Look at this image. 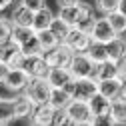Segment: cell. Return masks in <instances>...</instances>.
<instances>
[{"instance_id":"obj_1","label":"cell","mask_w":126,"mask_h":126,"mask_svg":"<svg viewBox=\"0 0 126 126\" xmlns=\"http://www.w3.org/2000/svg\"><path fill=\"white\" fill-rule=\"evenodd\" d=\"M72 100H84L90 102L94 96L98 94V80L94 76H86V78H74L72 84L68 86Z\"/></svg>"},{"instance_id":"obj_2","label":"cell","mask_w":126,"mask_h":126,"mask_svg":"<svg viewBox=\"0 0 126 126\" xmlns=\"http://www.w3.org/2000/svg\"><path fill=\"white\" fill-rule=\"evenodd\" d=\"M66 110H68V114H70L72 126H94V112H92L90 102L72 100Z\"/></svg>"},{"instance_id":"obj_3","label":"cell","mask_w":126,"mask_h":126,"mask_svg":"<svg viewBox=\"0 0 126 126\" xmlns=\"http://www.w3.org/2000/svg\"><path fill=\"white\" fill-rule=\"evenodd\" d=\"M74 54H76V52L70 48L68 44L60 42L56 48L44 52V58H46V62H48L50 68H54V66H58V68H68L70 62H72V58H74Z\"/></svg>"},{"instance_id":"obj_4","label":"cell","mask_w":126,"mask_h":126,"mask_svg":"<svg viewBox=\"0 0 126 126\" xmlns=\"http://www.w3.org/2000/svg\"><path fill=\"white\" fill-rule=\"evenodd\" d=\"M36 104H46L50 102V94H52V84L48 82V78H32L24 90Z\"/></svg>"},{"instance_id":"obj_5","label":"cell","mask_w":126,"mask_h":126,"mask_svg":"<svg viewBox=\"0 0 126 126\" xmlns=\"http://www.w3.org/2000/svg\"><path fill=\"white\" fill-rule=\"evenodd\" d=\"M30 74L24 70V68H10V72H8V76H6V80L2 82V86L8 90V92H14V94H20V92H24L26 88H28V84H30Z\"/></svg>"},{"instance_id":"obj_6","label":"cell","mask_w":126,"mask_h":126,"mask_svg":"<svg viewBox=\"0 0 126 126\" xmlns=\"http://www.w3.org/2000/svg\"><path fill=\"white\" fill-rule=\"evenodd\" d=\"M24 50H22V46L16 42V40H8L4 44H0V60L6 62V64L10 68H18L22 64V60H24Z\"/></svg>"},{"instance_id":"obj_7","label":"cell","mask_w":126,"mask_h":126,"mask_svg":"<svg viewBox=\"0 0 126 126\" xmlns=\"http://www.w3.org/2000/svg\"><path fill=\"white\" fill-rule=\"evenodd\" d=\"M20 68H24L30 78H46L50 72V66L48 62H46L44 54H30V56H24Z\"/></svg>"},{"instance_id":"obj_8","label":"cell","mask_w":126,"mask_h":126,"mask_svg":"<svg viewBox=\"0 0 126 126\" xmlns=\"http://www.w3.org/2000/svg\"><path fill=\"white\" fill-rule=\"evenodd\" d=\"M90 36H92L94 42H102V44H108L114 38H118V34L114 32V28H112V24H110L106 14H102V16L96 18V22H94V26L90 30Z\"/></svg>"},{"instance_id":"obj_9","label":"cell","mask_w":126,"mask_h":126,"mask_svg":"<svg viewBox=\"0 0 126 126\" xmlns=\"http://www.w3.org/2000/svg\"><path fill=\"white\" fill-rule=\"evenodd\" d=\"M64 44H68L74 52H86L90 48V44H92V36H90L88 30L72 26L70 32H68V36H66V40H64Z\"/></svg>"},{"instance_id":"obj_10","label":"cell","mask_w":126,"mask_h":126,"mask_svg":"<svg viewBox=\"0 0 126 126\" xmlns=\"http://www.w3.org/2000/svg\"><path fill=\"white\" fill-rule=\"evenodd\" d=\"M94 66L96 64L90 60V56L86 52H76L72 62H70V66H68V70L72 72L74 78H86V76L94 74Z\"/></svg>"},{"instance_id":"obj_11","label":"cell","mask_w":126,"mask_h":126,"mask_svg":"<svg viewBox=\"0 0 126 126\" xmlns=\"http://www.w3.org/2000/svg\"><path fill=\"white\" fill-rule=\"evenodd\" d=\"M96 6L94 4H88L86 0H78V20H76V26L82 28V30H92L94 22H96Z\"/></svg>"},{"instance_id":"obj_12","label":"cell","mask_w":126,"mask_h":126,"mask_svg":"<svg viewBox=\"0 0 126 126\" xmlns=\"http://www.w3.org/2000/svg\"><path fill=\"white\" fill-rule=\"evenodd\" d=\"M54 112H56V108H54L50 102H46V104H36V108H34V112H32V116H30L28 122L34 124V126H52Z\"/></svg>"},{"instance_id":"obj_13","label":"cell","mask_w":126,"mask_h":126,"mask_svg":"<svg viewBox=\"0 0 126 126\" xmlns=\"http://www.w3.org/2000/svg\"><path fill=\"white\" fill-rule=\"evenodd\" d=\"M36 108V102L28 96L26 92H20L16 98H14V112H16V120H30Z\"/></svg>"},{"instance_id":"obj_14","label":"cell","mask_w":126,"mask_h":126,"mask_svg":"<svg viewBox=\"0 0 126 126\" xmlns=\"http://www.w3.org/2000/svg\"><path fill=\"white\" fill-rule=\"evenodd\" d=\"M122 78L120 76H112V78H104V80H98V92L102 96L114 100L120 96V90H122Z\"/></svg>"},{"instance_id":"obj_15","label":"cell","mask_w":126,"mask_h":126,"mask_svg":"<svg viewBox=\"0 0 126 126\" xmlns=\"http://www.w3.org/2000/svg\"><path fill=\"white\" fill-rule=\"evenodd\" d=\"M46 78H48V82L52 84V88H68L72 84V80H74V76H72V72L68 68H58V66L50 68V72H48Z\"/></svg>"},{"instance_id":"obj_16","label":"cell","mask_w":126,"mask_h":126,"mask_svg":"<svg viewBox=\"0 0 126 126\" xmlns=\"http://www.w3.org/2000/svg\"><path fill=\"white\" fill-rule=\"evenodd\" d=\"M10 22L14 24V26H32V22H34V12L30 10V8H26L24 4H16L12 8V14H10Z\"/></svg>"},{"instance_id":"obj_17","label":"cell","mask_w":126,"mask_h":126,"mask_svg":"<svg viewBox=\"0 0 126 126\" xmlns=\"http://www.w3.org/2000/svg\"><path fill=\"white\" fill-rule=\"evenodd\" d=\"M54 18H56V14H54L48 6H44V8H40V10H36V12H34V22H32V28L36 30V32H40V30H48V28L52 26Z\"/></svg>"},{"instance_id":"obj_18","label":"cell","mask_w":126,"mask_h":126,"mask_svg":"<svg viewBox=\"0 0 126 126\" xmlns=\"http://www.w3.org/2000/svg\"><path fill=\"white\" fill-rule=\"evenodd\" d=\"M12 122H16L14 98H0V126H6Z\"/></svg>"},{"instance_id":"obj_19","label":"cell","mask_w":126,"mask_h":126,"mask_svg":"<svg viewBox=\"0 0 126 126\" xmlns=\"http://www.w3.org/2000/svg\"><path fill=\"white\" fill-rule=\"evenodd\" d=\"M72 102V94L68 88H52V94H50V104L56 108V110H62V108H68V104Z\"/></svg>"},{"instance_id":"obj_20","label":"cell","mask_w":126,"mask_h":126,"mask_svg":"<svg viewBox=\"0 0 126 126\" xmlns=\"http://www.w3.org/2000/svg\"><path fill=\"white\" fill-rule=\"evenodd\" d=\"M96 80H104V78H112V76H118V66L114 60H104L100 64L94 66V74H92Z\"/></svg>"},{"instance_id":"obj_21","label":"cell","mask_w":126,"mask_h":126,"mask_svg":"<svg viewBox=\"0 0 126 126\" xmlns=\"http://www.w3.org/2000/svg\"><path fill=\"white\" fill-rule=\"evenodd\" d=\"M90 106H92V112L94 116H110V110H112V100L102 96L98 92L96 96L90 100Z\"/></svg>"},{"instance_id":"obj_22","label":"cell","mask_w":126,"mask_h":126,"mask_svg":"<svg viewBox=\"0 0 126 126\" xmlns=\"http://www.w3.org/2000/svg\"><path fill=\"white\" fill-rule=\"evenodd\" d=\"M86 54L90 56V60L94 62V64H100V62H104V60H110L108 58V46L102 44V42H94L92 40V44L86 50Z\"/></svg>"},{"instance_id":"obj_23","label":"cell","mask_w":126,"mask_h":126,"mask_svg":"<svg viewBox=\"0 0 126 126\" xmlns=\"http://www.w3.org/2000/svg\"><path fill=\"white\" fill-rule=\"evenodd\" d=\"M110 116H112L114 124H126V100L122 96L112 100V110H110Z\"/></svg>"},{"instance_id":"obj_24","label":"cell","mask_w":126,"mask_h":126,"mask_svg":"<svg viewBox=\"0 0 126 126\" xmlns=\"http://www.w3.org/2000/svg\"><path fill=\"white\" fill-rule=\"evenodd\" d=\"M56 16L62 18V20H64L66 24H70V26H76V20H78V2L66 4V6H58Z\"/></svg>"},{"instance_id":"obj_25","label":"cell","mask_w":126,"mask_h":126,"mask_svg":"<svg viewBox=\"0 0 126 126\" xmlns=\"http://www.w3.org/2000/svg\"><path fill=\"white\" fill-rule=\"evenodd\" d=\"M36 34H38V42L42 46V52H48V50L56 48V46L60 44V40L56 38V34L52 32L50 28L48 30H40V32H36Z\"/></svg>"},{"instance_id":"obj_26","label":"cell","mask_w":126,"mask_h":126,"mask_svg":"<svg viewBox=\"0 0 126 126\" xmlns=\"http://www.w3.org/2000/svg\"><path fill=\"white\" fill-rule=\"evenodd\" d=\"M106 46H108V58L116 62V60L126 52V36H118V38H114L112 42H108Z\"/></svg>"},{"instance_id":"obj_27","label":"cell","mask_w":126,"mask_h":126,"mask_svg":"<svg viewBox=\"0 0 126 126\" xmlns=\"http://www.w3.org/2000/svg\"><path fill=\"white\" fill-rule=\"evenodd\" d=\"M106 16H108L110 24H112L114 32H116L118 36H126V16H124V14H122L120 10H114V12L106 14Z\"/></svg>"},{"instance_id":"obj_28","label":"cell","mask_w":126,"mask_h":126,"mask_svg":"<svg viewBox=\"0 0 126 126\" xmlns=\"http://www.w3.org/2000/svg\"><path fill=\"white\" fill-rule=\"evenodd\" d=\"M34 34H36V30H34L32 26H14V30H12V38L16 40L20 46H22L24 42H28Z\"/></svg>"},{"instance_id":"obj_29","label":"cell","mask_w":126,"mask_h":126,"mask_svg":"<svg viewBox=\"0 0 126 126\" xmlns=\"http://www.w3.org/2000/svg\"><path fill=\"white\" fill-rule=\"evenodd\" d=\"M70 24H66L64 20H62V18H54V22H52V26H50V30H52V32L56 34V38L60 40V42H64L66 40V36H68V32H70Z\"/></svg>"},{"instance_id":"obj_30","label":"cell","mask_w":126,"mask_h":126,"mask_svg":"<svg viewBox=\"0 0 126 126\" xmlns=\"http://www.w3.org/2000/svg\"><path fill=\"white\" fill-rule=\"evenodd\" d=\"M12 30H14V24L10 22V18L0 16V44L12 40Z\"/></svg>"},{"instance_id":"obj_31","label":"cell","mask_w":126,"mask_h":126,"mask_svg":"<svg viewBox=\"0 0 126 126\" xmlns=\"http://www.w3.org/2000/svg\"><path fill=\"white\" fill-rule=\"evenodd\" d=\"M94 6L100 14H110V12L118 10L120 0H94Z\"/></svg>"},{"instance_id":"obj_32","label":"cell","mask_w":126,"mask_h":126,"mask_svg":"<svg viewBox=\"0 0 126 126\" xmlns=\"http://www.w3.org/2000/svg\"><path fill=\"white\" fill-rule=\"evenodd\" d=\"M22 50H24L26 56H30V54H44V52H42V46H40V42H38V34H34L28 42H24V44H22Z\"/></svg>"},{"instance_id":"obj_33","label":"cell","mask_w":126,"mask_h":126,"mask_svg":"<svg viewBox=\"0 0 126 126\" xmlns=\"http://www.w3.org/2000/svg\"><path fill=\"white\" fill-rule=\"evenodd\" d=\"M52 126H72V120H70V114H68V110H66V108L56 110V112H54Z\"/></svg>"},{"instance_id":"obj_34","label":"cell","mask_w":126,"mask_h":126,"mask_svg":"<svg viewBox=\"0 0 126 126\" xmlns=\"http://www.w3.org/2000/svg\"><path fill=\"white\" fill-rule=\"evenodd\" d=\"M20 4H24L26 8H30L32 12H36V10H40V8L46 6V0H20Z\"/></svg>"},{"instance_id":"obj_35","label":"cell","mask_w":126,"mask_h":126,"mask_svg":"<svg viewBox=\"0 0 126 126\" xmlns=\"http://www.w3.org/2000/svg\"><path fill=\"white\" fill-rule=\"evenodd\" d=\"M116 66H118V76L122 80H126V52L116 60Z\"/></svg>"},{"instance_id":"obj_36","label":"cell","mask_w":126,"mask_h":126,"mask_svg":"<svg viewBox=\"0 0 126 126\" xmlns=\"http://www.w3.org/2000/svg\"><path fill=\"white\" fill-rule=\"evenodd\" d=\"M8 72H10V66L6 64V62H2V60H0V84H2V82L6 80Z\"/></svg>"},{"instance_id":"obj_37","label":"cell","mask_w":126,"mask_h":126,"mask_svg":"<svg viewBox=\"0 0 126 126\" xmlns=\"http://www.w3.org/2000/svg\"><path fill=\"white\" fill-rule=\"evenodd\" d=\"M20 2V0H0V10H8V8H12V6H16Z\"/></svg>"},{"instance_id":"obj_38","label":"cell","mask_w":126,"mask_h":126,"mask_svg":"<svg viewBox=\"0 0 126 126\" xmlns=\"http://www.w3.org/2000/svg\"><path fill=\"white\" fill-rule=\"evenodd\" d=\"M74 2H78V0H56L58 6H66V4H74Z\"/></svg>"},{"instance_id":"obj_39","label":"cell","mask_w":126,"mask_h":126,"mask_svg":"<svg viewBox=\"0 0 126 126\" xmlns=\"http://www.w3.org/2000/svg\"><path fill=\"white\" fill-rule=\"evenodd\" d=\"M118 10L124 14V16H126V0H120V6H118Z\"/></svg>"},{"instance_id":"obj_40","label":"cell","mask_w":126,"mask_h":126,"mask_svg":"<svg viewBox=\"0 0 126 126\" xmlns=\"http://www.w3.org/2000/svg\"><path fill=\"white\" fill-rule=\"evenodd\" d=\"M120 96H122V98L126 100V80L122 82V90H120Z\"/></svg>"},{"instance_id":"obj_41","label":"cell","mask_w":126,"mask_h":126,"mask_svg":"<svg viewBox=\"0 0 126 126\" xmlns=\"http://www.w3.org/2000/svg\"><path fill=\"white\" fill-rule=\"evenodd\" d=\"M0 16H2V10H0Z\"/></svg>"},{"instance_id":"obj_42","label":"cell","mask_w":126,"mask_h":126,"mask_svg":"<svg viewBox=\"0 0 126 126\" xmlns=\"http://www.w3.org/2000/svg\"><path fill=\"white\" fill-rule=\"evenodd\" d=\"M0 98H2V96H0Z\"/></svg>"}]
</instances>
